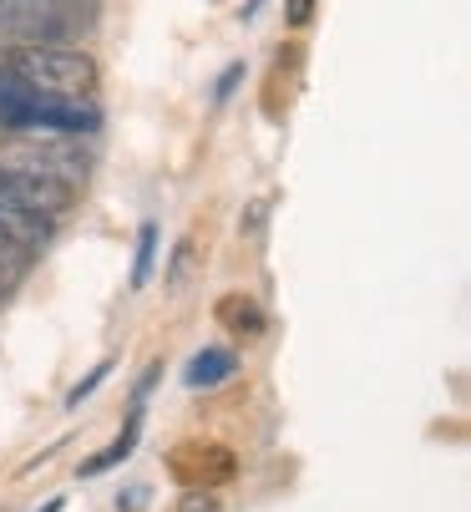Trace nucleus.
I'll return each instance as SVG.
<instances>
[{
    "instance_id": "obj_12",
    "label": "nucleus",
    "mask_w": 471,
    "mask_h": 512,
    "mask_svg": "<svg viewBox=\"0 0 471 512\" xmlns=\"http://www.w3.org/2000/svg\"><path fill=\"white\" fill-rule=\"evenodd\" d=\"M178 512H218V492H188Z\"/></svg>"
},
{
    "instance_id": "obj_6",
    "label": "nucleus",
    "mask_w": 471,
    "mask_h": 512,
    "mask_svg": "<svg viewBox=\"0 0 471 512\" xmlns=\"http://www.w3.org/2000/svg\"><path fill=\"white\" fill-rule=\"evenodd\" d=\"M218 320H223L233 335H259V330H264V310H259L249 295H223V300H218Z\"/></svg>"
},
{
    "instance_id": "obj_11",
    "label": "nucleus",
    "mask_w": 471,
    "mask_h": 512,
    "mask_svg": "<svg viewBox=\"0 0 471 512\" xmlns=\"http://www.w3.org/2000/svg\"><path fill=\"white\" fill-rule=\"evenodd\" d=\"M314 6H320V0H289V6H284L289 26H309L314 21Z\"/></svg>"
},
{
    "instance_id": "obj_2",
    "label": "nucleus",
    "mask_w": 471,
    "mask_h": 512,
    "mask_svg": "<svg viewBox=\"0 0 471 512\" xmlns=\"http://www.w3.org/2000/svg\"><path fill=\"white\" fill-rule=\"evenodd\" d=\"M97 0H0V36L11 41H61L92 26Z\"/></svg>"
},
{
    "instance_id": "obj_5",
    "label": "nucleus",
    "mask_w": 471,
    "mask_h": 512,
    "mask_svg": "<svg viewBox=\"0 0 471 512\" xmlns=\"http://www.w3.org/2000/svg\"><path fill=\"white\" fill-rule=\"evenodd\" d=\"M233 350H218V345H208V350H198L193 360H188V371H183V381L193 386V391H213V386H223L228 376H233Z\"/></svg>"
},
{
    "instance_id": "obj_9",
    "label": "nucleus",
    "mask_w": 471,
    "mask_h": 512,
    "mask_svg": "<svg viewBox=\"0 0 471 512\" xmlns=\"http://www.w3.org/2000/svg\"><path fill=\"white\" fill-rule=\"evenodd\" d=\"M152 259H157V229L147 224V229H142V239H137V269H132V284H147Z\"/></svg>"
},
{
    "instance_id": "obj_3",
    "label": "nucleus",
    "mask_w": 471,
    "mask_h": 512,
    "mask_svg": "<svg viewBox=\"0 0 471 512\" xmlns=\"http://www.w3.org/2000/svg\"><path fill=\"white\" fill-rule=\"evenodd\" d=\"M71 203H76V188L71 183H56V178H41V173L0 163V213L51 218V213H66Z\"/></svg>"
},
{
    "instance_id": "obj_1",
    "label": "nucleus",
    "mask_w": 471,
    "mask_h": 512,
    "mask_svg": "<svg viewBox=\"0 0 471 512\" xmlns=\"http://www.w3.org/2000/svg\"><path fill=\"white\" fill-rule=\"evenodd\" d=\"M0 66L26 92H46V97H92L102 82L97 61L76 46H61V41H16L0 51Z\"/></svg>"
},
{
    "instance_id": "obj_7",
    "label": "nucleus",
    "mask_w": 471,
    "mask_h": 512,
    "mask_svg": "<svg viewBox=\"0 0 471 512\" xmlns=\"http://www.w3.org/2000/svg\"><path fill=\"white\" fill-rule=\"evenodd\" d=\"M31 97L36 92H26L6 66H0V127L6 132H21V122H26V107H31Z\"/></svg>"
},
{
    "instance_id": "obj_4",
    "label": "nucleus",
    "mask_w": 471,
    "mask_h": 512,
    "mask_svg": "<svg viewBox=\"0 0 471 512\" xmlns=\"http://www.w3.org/2000/svg\"><path fill=\"white\" fill-rule=\"evenodd\" d=\"M46 239H51V218L0 213V254H6V259H31Z\"/></svg>"
},
{
    "instance_id": "obj_8",
    "label": "nucleus",
    "mask_w": 471,
    "mask_h": 512,
    "mask_svg": "<svg viewBox=\"0 0 471 512\" xmlns=\"http://www.w3.org/2000/svg\"><path fill=\"white\" fill-rule=\"evenodd\" d=\"M132 442H137V416L127 421V431L117 436V442H112L107 452H97V457H92V462H87L82 472H87V477H97V472H107V467H117V462H122L127 452H132Z\"/></svg>"
},
{
    "instance_id": "obj_10",
    "label": "nucleus",
    "mask_w": 471,
    "mask_h": 512,
    "mask_svg": "<svg viewBox=\"0 0 471 512\" xmlns=\"http://www.w3.org/2000/svg\"><path fill=\"white\" fill-rule=\"evenodd\" d=\"M107 371H112V360H102V365H97V371H92V376H87L82 386H76V391L66 396V406H82V396H92V391H97V381H102Z\"/></svg>"
}]
</instances>
